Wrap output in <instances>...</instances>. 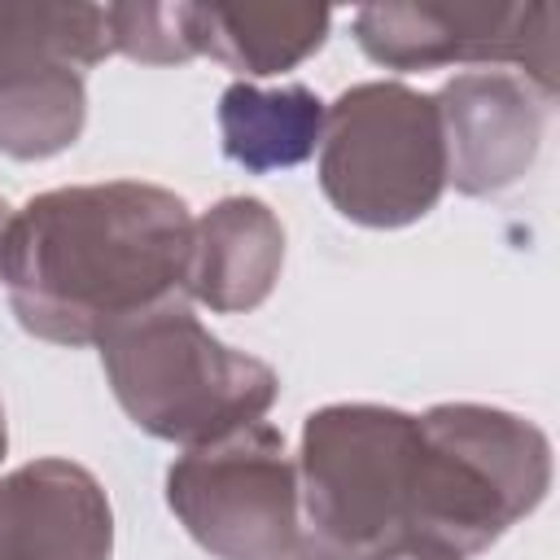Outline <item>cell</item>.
<instances>
[{"label":"cell","instance_id":"7a4b0ae2","mask_svg":"<svg viewBox=\"0 0 560 560\" xmlns=\"http://www.w3.org/2000/svg\"><path fill=\"white\" fill-rule=\"evenodd\" d=\"M551 490L547 433L490 402H438L416 416L407 529L455 547L490 551Z\"/></svg>","mask_w":560,"mask_h":560},{"label":"cell","instance_id":"9c48e42d","mask_svg":"<svg viewBox=\"0 0 560 560\" xmlns=\"http://www.w3.org/2000/svg\"><path fill=\"white\" fill-rule=\"evenodd\" d=\"M114 508L92 468L44 455L0 477V560H109Z\"/></svg>","mask_w":560,"mask_h":560},{"label":"cell","instance_id":"2e32d148","mask_svg":"<svg viewBox=\"0 0 560 560\" xmlns=\"http://www.w3.org/2000/svg\"><path fill=\"white\" fill-rule=\"evenodd\" d=\"M354 560H468V556H459L455 547H446L438 538H424V534L407 529V534H398V538H389L372 551H354Z\"/></svg>","mask_w":560,"mask_h":560},{"label":"cell","instance_id":"d6986e66","mask_svg":"<svg viewBox=\"0 0 560 560\" xmlns=\"http://www.w3.org/2000/svg\"><path fill=\"white\" fill-rule=\"evenodd\" d=\"M9 219H13V206L0 197V245H4V232H9Z\"/></svg>","mask_w":560,"mask_h":560},{"label":"cell","instance_id":"30bf717a","mask_svg":"<svg viewBox=\"0 0 560 560\" xmlns=\"http://www.w3.org/2000/svg\"><path fill=\"white\" fill-rule=\"evenodd\" d=\"M284 271V223L262 197H223L192 219L184 298L241 315L271 298Z\"/></svg>","mask_w":560,"mask_h":560},{"label":"cell","instance_id":"5b68a950","mask_svg":"<svg viewBox=\"0 0 560 560\" xmlns=\"http://www.w3.org/2000/svg\"><path fill=\"white\" fill-rule=\"evenodd\" d=\"M416 416L385 402H328L302 420L298 499L319 542L372 551L407 534Z\"/></svg>","mask_w":560,"mask_h":560},{"label":"cell","instance_id":"5bb4252c","mask_svg":"<svg viewBox=\"0 0 560 560\" xmlns=\"http://www.w3.org/2000/svg\"><path fill=\"white\" fill-rule=\"evenodd\" d=\"M22 48L57 52L79 70L114 57L105 31V4H70V0L0 4V57Z\"/></svg>","mask_w":560,"mask_h":560},{"label":"cell","instance_id":"e0dca14e","mask_svg":"<svg viewBox=\"0 0 560 560\" xmlns=\"http://www.w3.org/2000/svg\"><path fill=\"white\" fill-rule=\"evenodd\" d=\"M284 560H354V551H341V547H332V542H319L315 534H302L298 547H293Z\"/></svg>","mask_w":560,"mask_h":560},{"label":"cell","instance_id":"ba28073f","mask_svg":"<svg viewBox=\"0 0 560 560\" xmlns=\"http://www.w3.org/2000/svg\"><path fill=\"white\" fill-rule=\"evenodd\" d=\"M433 105L446 144V188L494 197L529 175L551 101L516 70H464L438 88Z\"/></svg>","mask_w":560,"mask_h":560},{"label":"cell","instance_id":"8fae6325","mask_svg":"<svg viewBox=\"0 0 560 560\" xmlns=\"http://www.w3.org/2000/svg\"><path fill=\"white\" fill-rule=\"evenodd\" d=\"M328 26L324 4H188L192 57H210L249 83L315 57Z\"/></svg>","mask_w":560,"mask_h":560},{"label":"cell","instance_id":"8992f818","mask_svg":"<svg viewBox=\"0 0 560 560\" xmlns=\"http://www.w3.org/2000/svg\"><path fill=\"white\" fill-rule=\"evenodd\" d=\"M166 508L214 560H284L302 538L298 468L267 420L188 446L166 468Z\"/></svg>","mask_w":560,"mask_h":560},{"label":"cell","instance_id":"52a82bcc","mask_svg":"<svg viewBox=\"0 0 560 560\" xmlns=\"http://www.w3.org/2000/svg\"><path fill=\"white\" fill-rule=\"evenodd\" d=\"M354 44L368 61L411 74L442 66L516 70L547 101H556V4L508 0H416L363 4L354 13Z\"/></svg>","mask_w":560,"mask_h":560},{"label":"cell","instance_id":"9a60e30c","mask_svg":"<svg viewBox=\"0 0 560 560\" xmlns=\"http://www.w3.org/2000/svg\"><path fill=\"white\" fill-rule=\"evenodd\" d=\"M105 31L109 48L140 66L192 61L188 4H105Z\"/></svg>","mask_w":560,"mask_h":560},{"label":"cell","instance_id":"4fadbf2b","mask_svg":"<svg viewBox=\"0 0 560 560\" xmlns=\"http://www.w3.org/2000/svg\"><path fill=\"white\" fill-rule=\"evenodd\" d=\"M328 105L306 83L262 88L236 79L219 96V144L223 158L249 175H271L315 158Z\"/></svg>","mask_w":560,"mask_h":560},{"label":"cell","instance_id":"3957f363","mask_svg":"<svg viewBox=\"0 0 560 560\" xmlns=\"http://www.w3.org/2000/svg\"><path fill=\"white\" fill-rule=\"evenodd\" d=\"M96 350L127 420L184 451L262 420L280 398L276 368L219 341L188 302L127 319Z\"/></svg>","mask_w":560,"mask_h":560},{"label":"cell","instance_id":"277c9868","mask_svg":"<svg viewBox=\"0 0 560 560\" xmlns=\"http://www.w3.org/2000/svg\"><path fill=\"white\" fill-rule=\"evenodd\" d=\"M319 188L359 228H407L446 192V144L433 96L368 79L346 88L319 136Z\"/></svg>","mask_w":560,"mask_h":560},{"label":"cell","instance_id":"ac0fdd59","mask_svg":"<svg viewBox=\"0 0 560 560\" xmlns=\"http://www.w3.org/2000/svg\"><path fill=\"white\" fill-rule=\"evenodd\" d=\"M9 455V420H4V402H0V464Z\"/></svg>","mask_w":560,"mask_h":560},{"label":"cell","instance_id":"6da1fadb","mask_svg":"<svg viewBox=\"0 0 560 560\" xmlns=\"http://www.w3.org/2000/svg\"><path fill=\"white\" fill-rule=\"evenodd\" d=\"M188 241L192 214L162 184H66L13 210L0 284L31 337L101 346L127 319L184 302Z\"/></svg>","mask_w":560,"mask_h":560},{"label":"cell","instance_id":"7c38bea8","mask_svg":"<svg viewBox=\"0 0 560 560\" xmlns=\"http://www.w3.org/2000/svg\"><path fill=\"white\" fill-rule=\"evenodd\" d=\"M88 122L83 70L57 52L22 48L0 57V153L48 162L66 153Z\"/></svg>","mask_w":560,"mask_h":560}]
</instances>
